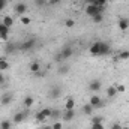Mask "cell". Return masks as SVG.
<instances>
[{"label": "cell", "instance_id": "6da1fadb", "mask_svg": "<svg viewBox=\"0 0 129 129\" xmlns=\"http://www.w3.org/2000/svg\"><path fill=\"white\" fill-rule=\"evenodd\" d=\"M104 9H105V6H102V5H87L86 6V14L92 18V17H95L96 14H102L104 12Z\"/></svg>", "mask_w": 129, "mask_h": 129}, {"label": "cell", "instance_id": "7a4b0ae2", "mask_svg": "<svg viewBox=\"0 0 129 129\" xmlns=\"http://www.w3.org/2000/svg\"><path fill=\"white\" fill-rule=\"evenodd\" d=\"M35 45H36V39L35 38H29V39H26V41H23L20 45H18V50L20 51H30L35 48Z\"/></svg>", "mask_w": 129, "mask_h": 129}, {"label": "cell", "instance_id": "3957f363", "mask_svg": "<svg viewBox=\"0 0 129 129\" xmlns=\"http://www.w3.org/2000/svg\"><path fill=\"white\" fill-rule=\"evenodd\" d=\"M57 54H59V57H60V62L63 63L64 60H68V59L74 54V50H72V47L68 45V47H63V48L60 50V53H57Z\"/></svg>", "mask_w": 129, "mask_h": 129}, {"label": "cell", "instance_id": "277c9868", "mask_svg": "<svg viewBox=\"0 0 129 129\" xmlns=\"http://www.w3.org/2000/svg\"><path fill=\"white\" fill-rule=\"evenodd\" d=\"M17 50H18V45L15 44V42H11V41H8V42H5V56H12V54H15L17 53Z\"/></svg>", "mask_w": 129, "mask_h": 129}, {"label": "cell", "instance_id": "5b68a950", "mask_svg": "<svg viewBox=\"0 0 129 129\" xmlns=\"http://www.w3.org/2000/svg\"><path fill=\"white\" fill-rule=\"evenodd\" d=\"M89 104L96 110V108H101V107H104V101L101 99V96H98V95H93V96L89 99Z\"/></svg>", "mask_w": 129, "mask_h": 129}, {"label": "cell", "instance_id": "8992f818", "mask_svg": "<svg viewBox=\"0 0 129 129\" xmlns=\"http://www.w3.org/2000/svg\"><path fill=\"white\" fill-rule=\"evenodd\" d=\"M14 11H15V14H17V15L23 17V15L27 12V5H26V3H23V2H20V3H17V5L14 6Z\"/></svg>", "mask_w": 129, "mask_h": 129}, {"label": "cell", "instance_id": "52a82bcc", "mask_svg": "<svg viewBox=\"0 0 129 129\" xmlns=\"http://www.w3.org/2000/svg\"><path fill=\"white\" fill-rule=\"evenodd\" d=\"M26 116H27V111H18L17 114H14L12 122H14L15 125H20V123H23V122L26 120Z\"/></svg>", "mask_w": 129, "mask_h": 129}, {"label": "cell", "instance_id": "ba28073f", "mask_svg": "<svg viewBox=\"0 0 129 129\" xmlns=\"http://www.w3.org/2000/svg\"><path fill=\"white\" fill-rule=\"evenodd\" d=\"M48 96L51 98V99H57V98L62 96V89L59 87V86H53L51 89H50V92H48Z\"/></svg>", "mask_w": 129, "mask_h": 129}, {"label": "cell", "instance_id": "9c48e42d", "mask_svg": "<svg viewBox=\"0 0 129 129\" xmlns=\"http://www.w3.org/2000/svg\"><path fill=\"white\" fill-rule=\"evenodd\" d=\"M75 116H77L75 110H64L63 113H62V119H63V122H71V120H74Z\"/></svg>", "mask_w": 129, "mask_h": 129}, {"label": "cell", "instance_id": "30bf717a", "mask_svg": "<svg viewBox=\"0 0 129 129\" xmlns=\"http://www.w3.org/2000/svg\"><path fill=\"white\" fill-rule=\"evenodd\" d=\"M99 50H101V41H96V42H93L90 47H89V53H90V56H99Z\"/></svg>", "mask_w": 129, "mask_h": 129}, {"label": "cell", "instance_id": "8fae6325", "mask_svg": "<svg viewBox=\"0 0 129 129\" xmlns=\"http://www.w3.org/2000/svg\"><path fill=\"white\" fill-rule=\"evenodd\" d=\"M110 53H111V47H110V44H107V42L101 41V50H99V56H108Z\"/></svg>", "mask_w": 129, "mask_h": 129}, {"label": "cell", "instance_id": "7c38bea8", "mask_svg": "<svg viewBox=\"0 0 129 129\" xmlns=\"http://www.w3.org/2000/svg\"><path fill=\"white\" fill-rule=\"evenodd\" d=\"M0 39L5 41V42L9 41V29L5 24H2V23H0Z\"/></svg>", "mask_w": 129, "mask_h": 129}, {"label": "cell", "instance_id": "4fadbf2b", "mask_svg": "<svg viewBox=\"0 0 129 129\" xmlns=\"http://www.w3.org/2000/svg\"><path fill=\"white\" fill-rule=\"evenodd\" d=\"M12 99H14V96H12V93H3L2 96H0V105H9L11 102H12Z\"/></svg>", "mask_w": 129, "mask_h": 129}, {"label": "cell", "instance_id": "5bb4252c", "mask_svg": "<svg viewBox=\"0 0 129 129\" xmlns=\"http://www.w3.org/2000/svg\"><path fill=\"white\" fill-rule=\"evenodd\" d=\"M101 87H102V83H101L99 80H93V81L89 83V90H90V92H99Z\"/></svg>", "mask_w": 129, "mask_h": 129}, {"label": "cell", "instance_id": "9a60e30c", "mask_svg": "<svg viewBox=\"0 0 129 129\" xmlns=\"http://www.w3.org/2000/svg\"><path fill=\"white\" fill-rule=\"evenodd\" d=\"M117 26H119V29H120L122 32H126V30L129 29V20H128V18H123V17H122V18L119 20Z\"/></svg>", "mask_w": 129, "mask_h": 129}, {"label": "cell", "instance_id": "2e32d148", "mask_svg": "<svg viewBox=\"0 0 129 129\" xmlns=\"http://www.w3.org/2000/svg\"><path fill=\"white\" fill-rule=\"evenodd\" d=\"M29 69H30L32 74H35V72H38V71L42 69V64H41V62H38V60H33V62H30V64H29Z\"/></svg>", "mask_w": 129, "mask_h": 129}, {"label": "cell", "instance_id": "e0dca14e", "mask_svg": "<svg viewBox=\"0 0 129 129\" xmlns=\"http://www.w3.org/2000/svg\"><path fill=\"white\" fill-rule=\"evenodd\" d=\"M2 24H5L8 29H11V27L14 26V20H12V17H9V15H5V17L2 18Z\"/></svg>", "mask_w": 129, "mask_h": 129}, {"label": "cell", "instance_id": "ac0fdd59", "mask_svg": "<svg viewBox=\"0 0 129 129\" xmlns=\"http://www.w3.org/2000/svg\"><path fill=\"white\" fill-rule=\"evenodd\" d=\"M64 110H75V99L74 98H68L64 101Z\"/></svg>", "mask_w": 129, "mask_h": 129}, {"label": "cell", "instance_id": "d6986e66", "mask_svg": "<svg viewBox=\"0 0 129 129\" xmlns=\"http://www.w3.org/2000/svg\"><path fill=\"white\" fill-rule=\"evenodd\" d=\"M116 95H117V89H116V86H110V87L107 89V98L113 99V98H116Z\"/></svg>", "mask_w": 129, "mask_h": 129}, {"label": "cell", "instance_id": "ffe728a7", "mask_svg": "<svg viewBox=\"0 0 129 129\" xmlns=\"http://www.w3.org/2000/svg\"><path fill=\"white\" fill-rule=\"evenodd\" d=\"M69 69H71V66H69V64H66L64 62L59 64V74H60V75H66V74L69 72Z\"/></svg>", "mask_w": 129, "mask_h": 129}, {"label": "cell", "instance_id": "44dd1931", "mask_svg": "<svg viewBox=\"0 0 129 129\" xmlns=\"http://www.w3.org/2000/svg\"><path fill=\"white\" fill-rule=\"evenodd\" d=\"M93 110H95V108H93L90 104H86V105L83 107V113H84L86 116H92V114H93Z\"/></svg>", "mask_w": 129, "mask_h": 129}, {"label": "cell", "instance_id": "7402d4cb", "mask_svg": "<svg viewBox=\"0 0 129 129\" xmlns=\"http://www.w3.org/2000/svg\"><path fill=\"white\" fill-rule=\"evenodd\" d=\"M6 69H9V63L6 60V57H0V72H3Z\"/></svg>", "mask_w": 129, "mask_h": 129}, {"label": "cell", "instance_id": "603a6c76", "mask_svg": "<svg viewBox=\"0 0 129 129\" xmlns=\"http://www.w3.org/2000/svg\"><path fill=\"white\" fill-rule=\"evenodd\" d=\"M33 104H35V99H33L32 96H26V98H24V107L30 108Z\"/></svg>", "mask_w": 129, "mask_h": 129}, {"label": "cell", "instance_id": "cb8c5ba5", "mask_svg": "<svg viewBox=\"0 0 129 129\" xmlns=\"http://www.w3.org/2000/svg\"><path fill=\"white\" fill-rule=\"evenodd\" d=\"M20 21H21V24H23V26H29V24L32 23V20H30V17H26V15H23V17H20Z\"/></svg>", "mask_w": 129, "mask_h": 129}, {"label": "cell", "instance_id": "d4e9b609", "mask_svg": "<svg viewBox=\"0 0 129 129\" xmlns=\"http://www.w3.org/2000/svg\"><path fill=\"white\" fill-rule=\"evenodd\" d=\"M35 119H36V122H41V123L47 120V117H45V116H44V114H42L41 111H38V113L35 114Z\"/></svg>", "mask_w": 129, "mask_h": 129}, {"label": "cell", "instance_id": "484cf974", "mask_svg": "<svg viewBox=\"0 0 129 129\" xmlns=\"http://www.w3.org/2000/svg\"><path fill=\"white\" fill-rule=\"evenodd\" d=\"M128 59H129V51H128V50H125V51L119 53V60H128Z\"/></svg>", "mask_w": 129, "mask_h": 129}, {"label": "cell", "instance_id": "4316f807", "mask_svg": "<svg viewBox=\"0 0 129 129\" xmlns=\"http://www.w3.org/2000/svg\"><path fill=\"white\" fill-rule=\"evenodd\" d=\"M92 20H93V23L99 24V23H102V21H104V15H102V14H96L95 17H92Z\"/></svg>", "mask_w": 129, "mask_h": 129}, {"label": "cell", "instance_id": "83f0119b", "mask_svg": "<svg viewBox=\"0 0 129 129\" xmlns=\"http://www.w3.org/2000/svg\"><path fill=\"white\" fill-rule=\"evenodd\" d=\"M11 126H12V122H9V120H3L0 123V129H11Z\"/></svg>", "mask_w": 129, "mask_h": 129}, {"label": "cell", "instance_id": "f1b7e54d", "mask_svg": "<svg viewBox=\"0 0 129 129\" xmlns=\"http://www.w3.org/2000/svg\"><path fill=\"white\" fill-rule=\"evenodd\" d=\"M74 26H75V21H74V20H71V18L64 20V27H66V29H72Z\"/></svg>", "mask_w": 129, "mask_h": 129}, {"label": "cell", "instance_id": "f546056e", "mask_svg": "<svg viewBox=\"0 0 129 129\" xmlns=\"http://www.w3.org/2000/svg\"><path fill=\"white\" fill-rule=\"evenodd\" d=\"M50 117L51 119H59V117H62V113L59 110H51V116Z\"/></svg>", "mask_w": 129, "mask_h": 129}, {"label": "cell", "instance_id": "4dcf8cb0", "mask_svg": "<svg viewBox=\"0 0 129 129\" xmlns=\"http://www.w3.org/2000/svg\"><path fill=\"white\" fill-rule=\"evenodd\" d=\"M41 113H42V114L48 119V117L51 116V108H42V110H41Z\"/></svg>", "mask_w": 129, "mask_h": 129}, {"label": "cell", "instance_id": "1f68e13d", "mask_svg": "<svg viewBox=\"0 0 129 129\" xmlns=\"http://www.w3.org/2000/svg\"><path fill=\"white\" fill-rule=\"evenodd\" d=\"M51 126H53V129H63V123H62V122H59V120H56Z\"/></svg>", "mask_w": 129, "mask_h": 129}, {"label": "cell", "instance_id": "d6a6232c", "mask_svg": "<svg viewBox=\"0 0 129 129\" xmlns=\"http://www.w3.org/2000/svg\"><path fill=\"white\" fill-rule=\"evenodd\" d=\"M104 120H102V117L101 116H95V117H92V122L90 123H102Z\"/></svg>", "mask_w": 129, "mask_h": 129}, {"label": "cell", "instance_id": "836d02e7", "mask_svg": "<svg viewBox=\"0 0 129 129\" xmlns=\"http://www.w3.org/2000/svg\"><path fill=\"white\" fill-rule=\"evenodd\" d=\"M116 89H117V93H125V90H126V87H125L123 84H119V86H116Z\"/></svg>", "mask_w": 129, "mask_h": 129}, {"label": "cell", "instance_id": "e575fe53", "mask_svg": "<svg viewBox=\"0 0 129 129\" xmlns=\"http://www.w3.org/2000/svg\"><path fill=\"white\" fill-rule=\"evenodd\" d=\"M92 126H90V129H104V125L102 123H90Z\"/></svg>", "mask_w": 129, "mask_h": 129}, {"label": "cell", "instance_id": "d590c367", "mask_svg": "<svg viewBox=\"0 0 129 129\" xmlns=\"http://www.w3.org/2000/svg\"><path fill=\"white\" fill-rule=\"evenodd\" d=\"M33 75H35L36 78H44V75H45V72H44V71H38V72H35Z\"/></svg>", "mask_w": 129, "mask_h": 129}, {"label": "cell", "instance_id": "8d00e7d4", "mask_svg": "<svg viewBox=\"0 0 129 129\" xmlns=\"http://www.w3.org/2000/svg\"><path fill=\"white\" fill-rule=\"evenodd\" d=\"M62 0H48V5H51V6H56V5H59Z\"/></svg>", "mask_w": 129, "mask_h": 129}, {"label": "cell", "instance_id": "74e56055", "mask_svg": "<svg viewBox=\"0 0 129 129\" xmlns=\"http://www.w3.org/2000/svg\"><path fill=\"white\" fill-rule=\"evenodd\" d=\"M6 3H8V0H0V12L5 9V6H6Z\"/></svg>", "mask_w": 129, "mask_h": 129}, {"label": "cell", "instance_id": "f35d334b", "mask_svg": "<svg viewBox=\"0 0 129 129\" xmlns=\"http://www.w3.org/2000/svg\"><path fill=\"white\" fill-rule=\"evenodd\" d=\"M35 3H36L38 6H44V5H45V0H35Z\"/></svg>", "mask_w": 129, "mask_h": 129}, {"label": "cell", "instance_id": "ab89813d", "mask_svg": "<svg viewBox=\"0 0 129 129\" xmlns=\"http://www.w3.org/2000/svg\"><path fill=\"white\" fill-rule=\"evenodd\" d=\"M111 129H122V125H120V123H114V125L111 126Z\"/></svg>", "mask_w": 129, "mask_h": 129}, {"label": "cell", "instance_id": "60d3db41", "mask_svg": "<svg viewBox=\"0 0 129 129\" xmlns=\"http://www.w3.org/2000/svg\"><path fill=\"white\" fill-rule=\"evenodd\" d=\"M2 84H5V75L0 72V86H2Z\"/></svg>", "mask_w": 129, "mask_h": 129}, {"label": "cell", "instance_id": "b9f144b4", "mask_svg": "<svg viewBox=\"0 0 129 129\" xmlns=\"http://www.w3.org/2000/svg\"><path fill=\"white\" fill-rule=\"evenodd\" d=\"M105 3H107V0H96V5H102V6H105Z\"/></svg>", "mask_w": 129, "mask_h": 129}, {"label": "cell", "instance_id": "7bdbcfd3", "mask_svg": "<svg viewBox=\"0 0 129 129\" xmlns=\"http://www.w3.org/2000/svg\"><path fill=\"white\" fill-rule=\"evenodd\" d=\"M86 3H87V5H95L96 0H86Z\"/></svg>", "mask_w": 129, "mask_h": 129}, {"label": "cell", "instance_id": "ee69618b", "mask_svg": "<svg viewBox=\"0 0 129 129\" xmlns=\"http://www.w3.org/2000/svg\"><path fill=\"white\" fill-rule=\"evenodd\" d=\"M41 129H53V126H51V125H44Z\"/></svg>", "mask_w": 129, "mask_h": 129}, {"label": "cell", "instance_id": "f6af8a7d", "mask_svg": "<svg viewBox=\"0 0 129 129\" xmlns=\"http://www.w3.org/2000/svg\"><path fill=\"white\" fill-rule=\"evenodd\" d=\"M122 129H129L128 126H122Z\"/></svg>", "mask_w": 129, "mask_h": 129}]
</instances>
